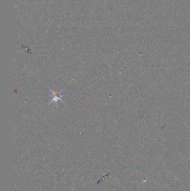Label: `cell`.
<instances>
[{
    "instance_id": "6da1fadb",
    "label": "cell",
    "mask_w": 190,
    "mask_h": 191,
    "mask_svg": "<svg viewBox=\"0 0 190 191\" xmlns=\"http://www.w3.org/2000/svg\"><path fill=\"white\" fill-rule=\"evenodd\" d=\"M52 101L50 102L49 104H52V102L56 103L59 101L62 102V98L64 97L65 94H63V91H59V90H56V91H54L52 90Z\"/></svg>"
}]
</instances>
